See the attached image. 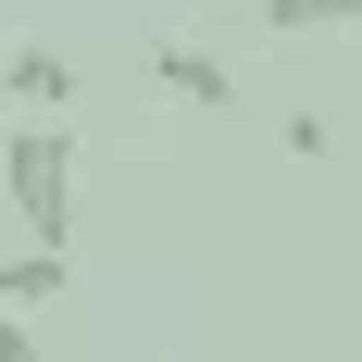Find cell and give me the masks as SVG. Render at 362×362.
<instances>
[{"label":"cell","instance_id":"7","mask_svg":"<svg viewBox=\"0 0 362 362\" xmlns=\"http://www.w3.org/2000/svg\"><path fill=\"white\" fill-rule=\"evenodd\" d=\"M0 362H37V337H25V313H0Z\"/></svg>","mask_w":362,"mask_h":362},{"label":"cell","instance_id":"4","mask_svg":"<svg viewBox=\"0 0 362 362\" xmlns=\"http://www.w3.org/2000/svg\"><path fill=\"white\" fill-rule=\"evenodd\" d=\"M37 300H63V250H13L0 262V313H37Z\"/></svg>","mask_w":362,"mask_h":362},{"label":"cell","instance_id":"2","mask_svg":"<svg viewBox=\"0 0 362 362\" xmlns=\"http://www.w3.org/2000/svg\"><path fill=\"white\" fill-rule=\"evenodd\" d=\"M150 88H163V100H187V112H225V100H238L225 50H200V37H163V50H150Z\"/></svg>","mask_w":362,"mask_h":362},{"label":"cell","instance_id":"6","mask_svg":"<svg viewBox=\"0 0 362 362\" xmlns=\"http://www.w3.org/2000/svg\"><path fill=\"white\" fill-rule=\"evenodd\" d=\"M275 138H288V150H300V163H325V150H337V125H325V112H313V100H300V112H288V125H275Z\"/></svg>","mask_w":362,"mask_h":362},{"label":"cell","instance_id":"5","mask_svg":"<svg viewBox=\"0 0 362 362\" xmlns=\"http://www.w3.org/2000/svg\"><path fill=\"white\" fill-rule=\"evenodd\" d=\"M275 37H313V25H362V0H250Z\"/></svg>","mask_w":362,"mask_h":362},{"label":"cell","instance_id":"1","mask_svg":"<svg viewBox=\"0 0 362 362\" xmlns=\"http://www.w3.org/2000/svg\"><path fill=\"white\" fill-rule=\"evenodd\" d=\"M0 187H13L25 250H63V238H75V138L50 125V112H25V125L0 138Z\"/></svg>","mask_w":362,"mask_h":362},{"label":"cell","instance_id":"3","mask_svg":"<svg viewBox=\"0 0 362 362\" xmlns=\"http://www.w3.org/2000/svg\"><path fill=\"white\" fill-rule=\"evenodd\" d=\"M0 100L63 112V100H75V50H50V37H13V63H0Z\"/></svg>","mask_w":362,"mask_h":362}]
</instances>
